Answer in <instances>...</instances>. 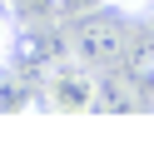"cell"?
<instances>
[{"instance_id":"obj_1","label":"cell","mask_w":154,"mask_h":159,"mask_svg":"<svg viewBox=\"0 0 154 159\" xmlns=\"http://www.w3.org/2000/svg\"><path fill=\"white\" fill-rule=\"evenodd\" d=\"M65 45H70V55H75L79 65H89V70H109V65H119L129 35H124L119 10H114V5H99V10H84V15L70 20Z\"/></svg>"},{"instance_id":"obj_2","label":"cell","mask_w":154,"mask_h":159,"mask_svg":"<svg viewBox=\"0 0 154 159\" xmlns=\"http://www.w3.org/2000/svg\"><path fill=\"white\" fill-rule=\"evenodd\" d=\"M45 104L55 114H89L94 109V70L79 65L75 55L55 60L45 70Z\"/></svg>"},{"instance_id":"obj_3","label":"cell","mask_w":154,"mask_h":159,"mask_svg":"<svg viewBox=\"0 0 154 159\" xmlns=\"http://www.w3.org/2000/svg\"><path fill=\"white\" fill-rule=\"evenodd\" d=\"M144 104V89L134 84V75H124V70H99L94 75V109L99 114H134Z\"/></svg>"},{"instance_id":"obj_4","label":"cell","mask_w":154,"mask_h":159,"mask_svg":"<svg viewBox=\"0 0 154 159\" xmlns=\"http://www.w3.org/2000/svg\"><path fill=\"white\" fill-rule=\"evenodd\" d=\"M20 20H50V15H60V0H5Z\"/></svg>"},{"instance_id":"obj_5","label":"cell","mask_w":154,"mask_h":159,"mask_svg":"<svg viewBox=\"0 0 154 159\" xmlns=\"http://www.w3.org/2000/svg\"><path fill=\"white\" fill-rule=\"evenodd\" d=\"M15 35H20V25H15V10H0V70L15 60Z\"/></svg>"},{"instance_id":"obj_6","label":"cell","mask_w":154,"mask_h":159,"mask_svg":"<svg viewBox=\"0 0 154 159\" xmlns=\"http://www.w3.org/2000/svg\"><path fill=\"white\" fill-rule=\"evenodd\" d=\"M99 5H109V0H60V15H84V10H99Z\"/></svg>"},{"instance_id":"obj_7","label":"cell","mask_w":154,"mask_h":159,"mask_svg":"<svg viewBox=\"0 0 154 159\" xmlns=\"http://www.w3.org/2000/svg\"><path fill=\"white\" fill-rule=\"evenodd\" d=\"M109 5H114L119 15H149V10H154V0H109Z\"/></svg>"}]
</instances>
